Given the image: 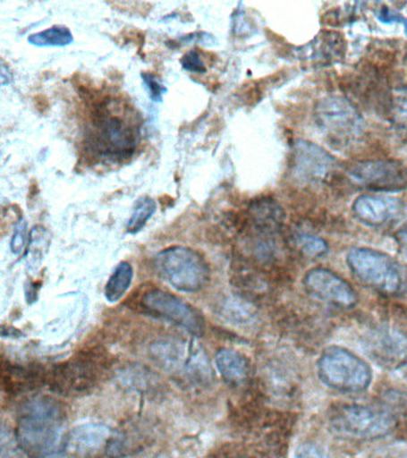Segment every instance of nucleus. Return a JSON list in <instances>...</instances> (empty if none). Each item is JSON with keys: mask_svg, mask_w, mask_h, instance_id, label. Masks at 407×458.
<instances>
[{"mask_svg": "<svg viewBox=\"0 0 407 458\" xmlns=\"http://www.w3.org/2000/svg\"><path fill=\"white\" fill-rule=\"evenodd\" d=\"M142 81L148 86L149 96H151L153 102H162L163 97L166 93L165 86L160 84L158 79L152 74H142Z\"/></svg>", "mask_w": 407, "mask_h": 458, "instance_id": "nucleus-22", "label": "nucleus"}, {"mask_svg": "<svg viewBox=\"0 0 407 458\" xmlns=\"http://www.w3.org/2000/svg\"><path fill=\"white\" fill-rule=\"evenodd\" d=\"M142 307L155 317L180 326L194 335L205 333L206 322L196 308L163 290L153 289L142 297Z\"/></svg>", "mask_w": 407, "mask_h": 458, "instance_id": "nucleus-9", "label": "nucleus"}, {"mask_svg": "<svg viewBox=\"0 0 407 458\" xmlns=\"http://www.w3.org/2000/svg\"><path fill=\"white\" fill-rule=\"evenodd\" d=\"M156 264L160 275L180 292H199L208 282V265L201 254L188 247L174 246L162 250Z\"/></svg>", "mask_w": 407, "mask_h": 458, "instance_id": "nucleus-6", "label": "nucleus"}, {"mask_svg": "<svg viewBox=\"0 0 407 458\" xmlns=\"http://www.w3.org/2000/svg\"><path fill=\"white\" fill-rule=\"evenodd\" d=\"M395 238L399 245L402 246L403 250H407V224L403 225L402 227L398 229Z\"/></svg>", "mask_w": 407, "mask_h": 458, "instance_id": "nucleus-25", "label": "nucleus"}, {"mask_svg": "<svg viewBox=\"0 0 407 458\" xmlns=\"http://www.w3.org/2000/svg\"><path fill=\"white\" fill-rule=\"evenodd\" d=\"M17 439L30 458H62L67 451L62 406L52 397H31L21 407Z\"/></svg>", "mask_w": 407, "mask_h": 458, "instance_id": "nucleus-1", "label": "nucleus"}, {"mask_svg": "<svg viewBox=\"0 0 407 458\" xmlns=\"http://www.w3.org/2000/svg\"><path fill=\"white\" fill-rule=\"evenodd\" d=\"M106 365L99 356L91 353L76 357L56 367L52 374V386L66 395L88 392L101 378Z\"/></svg>", "mask_w": 407, "mask_h": 458, "instance_id": "nucleus-10", "label": "nucleus"}, {"mask_svg": "<svg viewBox=\"0 0 407 458\" xmlns=\"http://www.w3.org/2000/svg\"><path fill=\"white\" fill-rule=\"evenodd\" d=\"M110 440V429L102 424H87L67 433V450L78 454L96 453Z\"/></svg>", "mask_w": 407, "mask_h": 458, "instance_id": "nucleus-15", "label": "nucleus"}, {"mask_svg": "<svg viewBox=\"0 0 407 458\" xmlns=\"http://www.w3.org/2000/svg\"><path fill=\"white\" fill-rule=\"evenodd\" d=\"M296 240H298L300 249L309 257H323L324 254L327 253V242L324 239L319 238V236L301 234Z\"/></svg>", "mask_w": 407, "mask_h": 458, "instance_id": "nucleus-20", "label": "nucleus"}, {"mask_svg": "<svg viewBox=\"0 0 407 458\" xmlns=\"http://www.w3.org/2000/svg\"><path fill=\"white\" fill-rule=\"evenodd\" d=\"M27 233L26 221L21 220L19 225H17L12 240V250L13 253H20L21 250H23L24 243H26Z\"/></svg>", "mask_w": 407, "mask_h": 458, "instance_id": "nucleus-23", "label": "nucleus"}, {"mask_svg": "<svg viewBox=\"0 0 407 458\" xmlns=\"http://www.w3.org/2000/svg\"><path fill=\"white\" fill-rule=\"evenodd\" d=\"M364 346L377 363L389 370L407 367V336L391 328H377L367 335Z\"/></svg>", "mask_w": 407, "mask_h": 458, "instance_id": "nucleus-13", "label": "nucleus"}, {"mask_svg": "<svg viewBox=\"0 0 407 458\" xmlns=\"http://www.w3.org/2000/svg\"><path fill=\"white\" fill-rule=\"evenodd\" d=\"M352 184L374 192H399L407 188V168L395 160L357 161L348 168Z\"/></svg>", "mask_w": 407, "mask_h": 458, "instance_id": "nucleus-8", "label": "nucleus"}, {"mask_svg": "<svg viewBox=\"0 0 407 458\" xmlns=\"http://www.w3.org/2000/svg\"><path fill=\"white\" fill-rule=\"evenodd\" d=\"M94 131L88 136L89 148L96 156L114 160L133 156L138 145V132L119 117L110 116L106 103L98 104L92 111Z\"/></svg>", "mask_w": 407, "mask_h": 458, "instance_id": "nucleus-4", "label": "nucleus"}, {"mask_svg": "<svg viewBox=\"0 0 407 458\" xmlns=\"http://www.w3.org/2000/svg\"><path fill=\"white\" fill-rule=\"evenodd\" d=\"M318 375L328 388L346 394L364 392L373 379L367 361L341 346L327 347L321 353Z\"/></svg>", "mask_w": 407, "mask_h": 458, "instance_id": "nucleus-3", "label": "nucleus"}, {"mask_svg": "<svg viewBox=\"0 0 407 458\" xmlns=\"http://www.w3.org/2000/svg\"><path fill=\"white\" fill-rule=\"evenodd\" d=\"M330 424L338 435L355 439H377L389 435L396 420L393 414L366 404H339L330 415Z\"/></svg>", "mask_w": 407, "mask_h": 458, "instance_id": "nucleus-5", "label": "nucleus"}, {"mask_svg": "<svg viewBox=\"0 0 407 458\" xmlns=\"http://www.w3.org/2000/svg\"><path fill=\"white\" fill-rule=\"evenodd\" d=\"M335 157L316 143L298 140L292 148V172L299 181H325L334 172Z\"/></svg>", "mask_w": 407, "mask_h": 458, "instance_id": "nucleus-12", "label": "nucleus"}, {"mask_svg": "<svg viewBox=\"0 0 407 458\" xmlns=\"http://www.w3.org/2000/svg\"><path fill=\"white\" fill-rule=\"evenodd\" d=\"M133 275V267L127 261L117 265L115 271L110 276L109 281L106 284L105 295L109 302L115 303L123 299L124 293L130 289Z\"/></svg>", "mask_w": 407, "mask_h": 458, "instance_id": "nucleus-17", "label": "nucleus"}, {"mask_svg": "<svg viewBox=\"0 0 407 458\" xmlns=\"http://www.w3.org/2000/svg\"><path fill=\"white\" fill-rule=\"evenodd\" d=\"M216 363L225 381L239 386L249 377L250 365L242 354L233 350L223 349L216 353Z\"/></svg>", "mask_w": 407, "mask_h": 458, "instance_id": "nucleus-16", "label": "nucleus"}, {"mask_svg": "<svg viewBox=\"0 0 407 458\" xmlns=\"http://www.w3.org/2000/svg\"><path fill=\"white\" fill-rule=\"evenodd\" d=\"M30 45L37 47H65L73 42L72 32L66 27H53L28 38Z\"/></svg>", "mask_w": 407, "mask_h": 458, "instance_id": "nucleus-18", "label": "nucleus"}, {"mask_svg": "<svg viewBox=\"0 0 407 458\" xmlns=\"http://www.w3.org/2000/svg\"><path fill=\"white\" fill-rule=\"evenodd\" d=\"M303 286L314 299L343 310L355 307L359 300L355 289L349 282L325 267L307 271L303 277Z\"/></svg>", "mask_w": 407, "mask_h": 458, "instance_id": "nucleus-11", "label": "nucleus"}, {"mask_svg": "<svg viewBox=\"0 0 407 458\" xmlns=\"http://www.w3.org/2000/svg\"><path fill=\"white\" fill-rule=\"evenodd\" d=\"M294 458H331L324 449L316 444H305L296 451Z\"/></svg>", "mask_w": 407, "mask_h": 458, "instance_id": "nucleus-24", "label": "nucleus"}, {"mask_svg": "<svg viewBox=\"0 0 407 458\" xmlns=\"http://www.w3.org/2000/svg\"><path fill=\"white\" fill-rule=\"evenodd\" d=\"M346 264L363 284L384 295H399L406 288L405 268L381 250L353 247L346 254Z\"/></svg>", "mask_w": 407, "mask_h": 458, "instance_id": "nucleus-2", "label": "nucleus"}, {"mask_svg": "<svg viewBox=\"0 0 407 458\" xmlns=\"http://www.w3.org/2000/svg\"><path fill=\"white\" fill-rule=\"evenodd\" d=\"M181 64L184 70L192 72V73H205L206 72L205 64H203L198 50H191V52L185 54L182 57Z\"/></svg>", "mask_w": 407, "mask_h": 458, "instance_id": "nucleus-21", "label": "nucleus"}, {"mask_svg": "<svg viewBox=\"0 0 407 458\" xmlns=\"http://www.w3.org/2000/svg\"><path fill=\"white\" fill-rule=\"evenodd\" d=\"M314 118L320 131L338 145L352 142L362 134V117L344 97L327 96L318 100Z\"/></svg>", "mask_w": 407, "mask_h": 458, "instance_id": "nucleus-7", "label": "nucleus"}, {"mask_svg": "<svg viewBox=\"0 0 407 458\" xmlns=\"http://www.w3.org/2000/svg\"><path fill=\"white\" fill-rule=\"evenodd\" d=\"M157 204L155 199H144L139 200L137 206L134 208L133 214L128 221L127 231L130 233L140 232L145 225L148 224L149 217L156 213Z\"/></svg>", "mask_w": 407, "mask_h": 458, "instance_id": "nucleus-19", "label": "nucleus"}, {"mask_svg": "<svg viewBox=\"0 0 407 458\" xmlns=\"http://www.w3.org/2000/svg\"><path fill=\"white\" fill-rule=\"evenodd\" d=\"M402 207V202L395 197L366 193L353 200L352 213L363 225L381 227L398 216Z\"/></svg>", "mask_w": 407, "mask_h": 458, "instance_id": "nucleus-14", "label": "nucleus"}]
</instances>
